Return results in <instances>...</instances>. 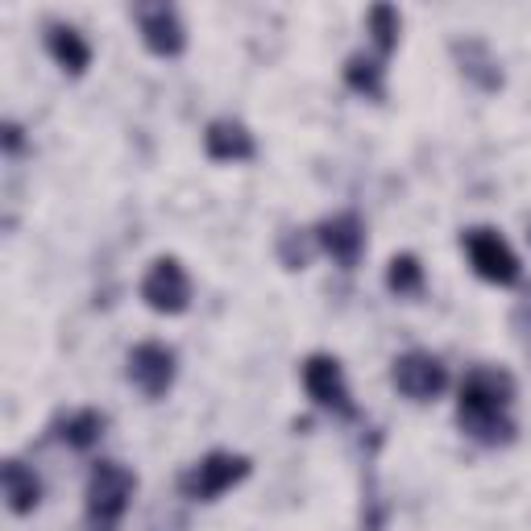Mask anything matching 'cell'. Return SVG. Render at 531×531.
Wrapping results in <instances>:
<instances>
[{
	"instance_id": "cell-6",
	"label": "cell",
	"mask_w": 531,
	"mask_h": 531,
	"mask_svg": "<svg viewBox=\"0 0 531 531\" xmlns=\"http://www.w3.org/2000/svg\"><path fill=\"white\" fill-rule=\"evenodd\" d=\"M129 374L142 382L150 395H158V390H166V382H171V353L158 349V345H142L133 357H129Z\"/></svg>"
},
{
	"instance_id": "cell-13",
	"label": "cell",
	"mask_w": 531,
	"mask_h": 531,
	"mask_svg": "<svg viewBox=\"0 0 531 531\" xmlns=\"http://www.w3.org/2000/svg\"><path fill=\"white\" fill-rule=\"evenodd\" d=\"M390 287H395V291H415L419 287V266H415V258L395 262V270H390Z\"/></svg>"
},
{
	"instance_id": "cell-2",
	"label": "cell",
	"mask_w": 531,
	"mask_h": 531,
	"mask_svg": "<svg viewBox=\"0 0 531 531\" xmlns=\"http://www.w3.org/2000/svg\"><path fill=\"white\" fill-rule=\"evenodd\" d=\"M469 258L486 278H494V283H511V278L519 274V262L511 258V249L502 245L494 233H473L469 237Z\"/></svg>"
},
{
	"instance_id": "cell-9",
	"label": "cell",
	"mask_w": 531,
	"mask_h": 531,
	"mask_svg": "<svg viewBox=\"0 0 531 531\" xmlns=\"http://www.w3.org/2000/svg\"><path fill=\"white\" fill-rule=\"evenodd\" d=\"M208 150L216 158H245V154H254V146H249V137H245L241 125H212Z\"/></svg>"
},
{
	"instance_id": "cell-3",
	"label": "cell",
	"mask_w": 531,
	"mask_h": 531,
	"mask_svg": "<svg viewBox=\"0 0 531 531\" xmlns=\"http://www.w3.org/2000/svg\"><path fill=\"white\" fill-rule=\"evenodd\" d=\"M241 473H245V461H237V457H208V461L187 478V490H191L195 498H212V494H220L225 486H233Z\"/></svg>"
},
{
	"instance_id": "cell-12",
	"label": "cell",
	"mask_w": 531,
	"mask_h": 531,
	"mask_svg": "<svg viewBox=\"0 0 531 531\" xmlns=\"http://www.w3.org/2000/svg\"><path fill=\"white\" fill-rule=\"evenodd\" d=\"M5 486H9V498H13V511H30L38 502V482L25 478V469L17 461L5 469Z\"/></svg>"
},
{
	"instance_id": "cell-8",
	"label": "cell",
	"mask_w": 531,
	"mask_h": 531,
	"mask_svg": "<svg viewBox=\"0 0 531 531\" xmlns=\"http://www.w3.org/2000/svg\"><path fill=\"white\" fill-rule=\"evenodd\" d=\"M142 30H146V38H150L154 50H162V54H175L179 50V25H175V17L166 13V9L142 13Z\"/></svg>"
},
{
	"instance_id": "cell-5",
	"label": "cell",
	"mask_w": 531,
	"mask_h": 531,
	"mask_svg": "<svg viewBox=\"0 0 531 531\" xmlns=\"http://www.w3.org/2000/svg\"><path fill=\"white\" fill-rule=\"evenodd\" d=\"M395 382L407 390V395L428 399V395H436V390L444 386V370L436 366L432 357H407L403 366L395 370Z\"/></svg>"
},
{
	"instance_id": "cell-1",
	"label": "cell",
	"mask_w": 531,
	"mask_h": 531,
	"mask_svg": "<svg viewBox=\"0 0 531 531\" xmlns=\"http://www.w3.org/2000/svg\"><path fill=\"white\" fill-rule=\"evenodd\" d=\"M133 490V478L117 465H100L92 478V523L100 531H108L121 515H125V498Z\"/></svg>"
},
{
	"instance_id": "cell-10",
	"label": "cell",
	"mask_w": 531,
	"mask_h": 531,
	"mask_svg": "<svg viewBox=\"0 0 531 531\" xmlns=\"http://www.w3.org/2000/svg\"><path fill=\"white\" fill-rule=\"evenodd\" d=\"M324 245L337 254L341 262H353L357 258V245H361V233H357V220H337V225H328L324 229Z\"/></svg>"
},
{
	"instance_id": "cell-11",
	"label": "cell",
	"mask_w": 531,
	"mask_h": 531,
	"mask_svg": "<svg viewBox=\"0 0 531 531\" xmlns=\"http://www.w3.org/2000/svg\"><path fill=\"white\" fill-rule=\"evenodd\" d=\"M50 50H54V59H59L63 67H71V71H83V63H88V46L79 42L75 30H54Z\"/></svg>"
},
{
	"instance_id": "cell-7",
	"label": "cell",
	"mask_w": 531,
	"mask_h": 531,
	"mask_svg": "<svg viewBox=\"0 0 531 531\" xmlns=\"http://www.w3.org/2000/svg\"><path fill=\"white\" fill-rule=\"evenodd\" d=\"M307 390H312V395L320 399V403H345V390H341V374H337V361H312V366H307Z\"/></svg>"
},
{
	"instance_id": "cell-4",
	"label": "cell",
	"mask_w": 531,
	"mask_h": 531,
	"mask_svg": "<svg viewBox=\"0 0 531 531\" xmlns=\"http://www.w3.org/2000/svg\"><path fill=\"white\" fill-rule=\"evenodd\" d=\"M146 299L154 307H162V312H179V307L187 303V278L179 270V262H158L150 283H146Z\"/></svg>"
}]
</instances>
